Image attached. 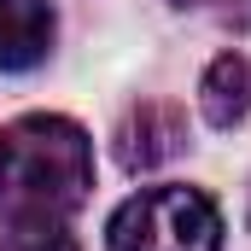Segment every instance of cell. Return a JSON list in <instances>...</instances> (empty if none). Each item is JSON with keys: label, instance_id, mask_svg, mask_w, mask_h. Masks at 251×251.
<instances>
[{"label": "cell", "instance_id": "1", "mask_svg": "<svg viewBox=\"0 0 251 251\" xmlns=\"http://www.w3.org/2000/svg\"><path fill=\"white\" fill-rule=\"evenodd\" d=\"M94 187V140L82 123L35 111L0 128V216L6 222H64Z\"/></svg>", "mask_w": 251, "mask_h": 251}, {"label": "cell", "instance_id": "2", "mask_svg": "<svg viewBox=\"0 0 251 251\" xmlns=\"http://www.w3.org/2000/svg\"><path fill=\"white\" fill-rule=\"evenodd\" d=\"M111 251H222V210L199 187H140L111 216Z\"/></svg>", "mask_w": 251, "mask_h": 251}, {"label": "cell", "instance_id": "3", "mask_svg": "<svg viewBox=\"0 0 251 251\" xmlns=\"http://www.w3.org/2000/svg\"><path fill=\"white\" fill-rule=\"evenodd\" d=\"M181 140H187L181 111L146 100V105H134L123 123H117V164L123 170H158V164H170L181 152Z\"/></svg>", "mask_w": 251, "mask_h": 251}, {"label": "cell", "instance_id": "4", "mask_svg": "<svg viewBox=\"0 0 251 251\" xmlns=\"http://www.w3.org/2000/svg\"><path fill=\"white\" fill-rule=\"evenodd\" d=\"M53 6L47 0H0V70H29L53 53Z\"/></svg>", "mask_w": 251, "mask_h": 251}, {"label": "cell", "instance_id": "5", "mask_svg": "<svg viewBox=\"0 0 251 251\" xmlns=\"http://www.w3.org/2000/svg\"><path fill=\"white\" fill-rule=\"evenodd\" d=\"M199 111H204L210 128L246 123V111H251V64L240 59V53H222V59L204 70V82H199Z\"/></svg>", "mask_w": 251, "mask_h": 251}, {"label": "cell", "instance_id": "6", "mask_svg": "<svg viewBox=\"0 0 251 251\" xmlns=\"http://www.w3.org/2000/svg\"><path fill=\"white\" fill-rule=\"evenodd\" d=\"M0 251H82V246L64 234V222H12L0 234Z\"/></svg>", "mask_w": 251, "mask_h": 251}, {"label": "cell", "instance_id": "7", "mask_svg": "<svg viewBox=\"0 0 251 251\" xmlns=\"http://www.w3.org/2000/svg\"><path fill=\"white\" fill-rule=\"evenodd\" d=\"M170 6H210V0H170Z\"/></svg>", "mask_w": 251, "mask_h": 251}]
</instances>
